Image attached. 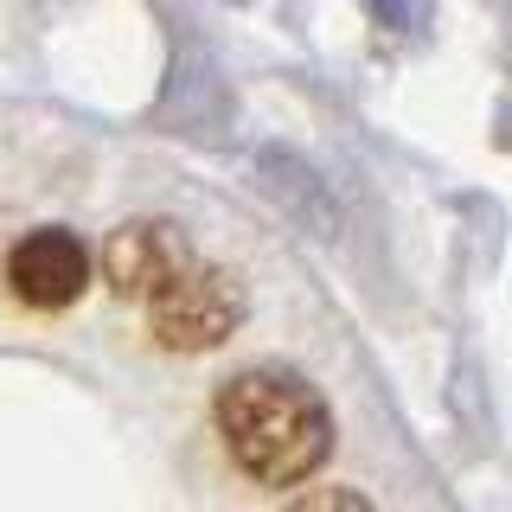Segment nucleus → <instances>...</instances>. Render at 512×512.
Instances as JSON below:
<instances>
[{"mask_svg": "<svg viewBox=\"0 0 512 512\" xmlns=\"http://www.w3.org/2000/svg\"><path fill=\"white\" fill-rule=\"evenodd\" d=\"M218 436L256 487H295L333 448V416L308 378L282 365H250L218 391Z\"/></svg>", "mask_w": 512, "mask_h": 512, "instance_id": "nucleus-1", "label": "nucleus"}, {"mask_svg": "<svg viewBox=\"0 0 512 512\" xmlns=\"http://www.w3.org/2000/svg\"><path fill=\"white\" fill-rule=\"evenodd\" d=\"M237 320H244V282L231 269H199L192 263L173 288H160L148 301V327L160 346L173 352H205L218 340H231Z\"/></svg>", "mask_w": 512, "mask_h": 512, "instance_id": "nucleus-2", "label": "nucleus"}, {"mask_svg": "<svg viewBox=\"0 0 512 512\" xmlns=\"http://www.w3.org/2000/svg\"><path fill=\"white\" fill-rule=\"evenodd\" d=\"M103 282L128 301H154L160 288H173L192 269V244L173 218H128L103 237V256H96Z\"/></svg>", "mask_w": 512, "mask_h": 512, "instance_id": "nucleus-3", "label": "nucleus"}, {"mask_svg": "<svg viewBox=\"0 0 512 512\" xmlns=\"http://www.w3.org/2000/svg\"><path fill=\"white\" fill-rule=\"evenodd\" d=\"M90 269H96V256L84 250V237L58 231V224L26 231L20 244L7 250V288L26 301V308H39V314L71 308V301L90 288Z\"/></svg>", "mask_w": 512, "mask_h": 512, "instance_id": "nucleus-4", "label": "nucleus"}, {"mask_svg": "<svg viewBox=\"0 0 512 512\" xmlns=\"http://www.w3.org/2000/svg\"><path fill=\"white\" fill-rule=\"evenodd\" d=\"M282 512H372V500L352 493V487H314V493H301V500H288Z\"/></svg>", "mask_w": 512, "mask_h": 512, "instance_id": "nucleus-5", "label": "nucleus"}, {"mask_svg": "<svg viewBox=\"0 0 512 512\" xmlns=\"http://www.w3.org/2000/svg\"><path fill=\"white\" fill-rule=\"evenodd\" d=\"M372 13H378L391 32H416V26L429 20V0H372Z\"/></svg>", "mask_w": 512, "mask_h": 512, "instance_id": "nucleus-6", "label": "nucleus"}]
</instances>
